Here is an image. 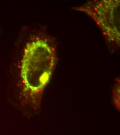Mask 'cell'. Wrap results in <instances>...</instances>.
<instances>
[{"label":"cell","mask_w":120,"mask_h":135,"mask_svg":"<svg viewBox=\"0 0 120 135\" xmlns=\"http://www.w3.org/2000/svg\"><path fill=\"white\" fill-rule=\"evenodd\" d=\"M57 63L56 43L51 35L39 34L26 44L20 71V99L24 107L33 112L39 110Z\"/></svg>","instance_id":"1"},{"label":"cell","mask_w":120,"mask_h":135,"mask_svg":"<svg viewBox=\"0 0 120 135\" xmlns=\"http://www.w3.org/2000/svg\"><path fill=\"white\" fill-rule=\"evenodd\" d=\"M112 99L116 107L120 110V78H118L112 90Z\"/></svg>","instance_id":"3"},{"label":"cell","mask_w":120,"mask_h":135,"mask_svg":"<svg viewBox=\"0 0 120 135\" xmlns=\"http://www.w3.org/2000/svg\"><path fill=\"white\" fill-rule=\"evenodd\" d=\"M73 9L91 17L101 29L108 43L120 45V0H94Z\"/></svg>","instance_id":"2"}]
</instances>
